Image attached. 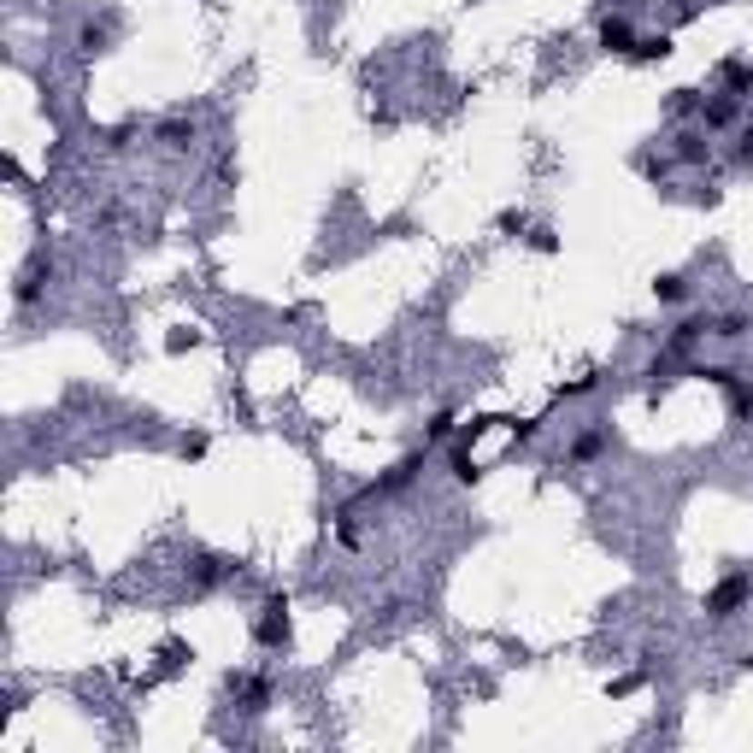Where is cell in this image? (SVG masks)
I'll return each instance as SVG.
<instances>
[{
  "label": "cell",
  "instance_id": "cell-10",
  "mask_svg": "<svg viewBox=\"0 0 753 753\" xmlns=\"http://www.w3.org/2000/svg\"><path fill=\"white\" fill-rule=\"evenodd\" d=\"M654 295L665 300V306H677V300H683V295H688V283H683V277H677V271H665V277L654 283Z\"/></svg>",
  "mask_w": 753,
  "mask_h": 753
},
{
  "label": "cell",
  "instance_id": "cell-5",
  "mask_svg": "<svg viewBox=\"0 0 753 753\" xmlns=\"http://www.w3.org/2000/svg\"><path fill=\"white\" fill-rule=\"evenodd\" d=\"M677 159H683V166H707V159H712V142L700 130H683V136H677Z\"/></svg>",
  "mask_w": 753,
  "mask_h": 753
},
{
  "label": "cell",
  "instance_id": "cell-1",
  "mask_svg": "<svg viewBox=\"0 0 753 753\" xmlns=\"http://www.w3.org/2000/svg\"><path fill=\"white\" fill-rule=\"evenodd\" d=\"M748 595H753V577H748V571H730V577H724V583L707 595V618H718V624H724V618H736Z\"/></svg>",
  "mask_w": 753,
  "mask_h": 753
},
{
  "label": "cell",
  "instance_id": "cell-4",
  "mask_svg": "<svg viewBox=\"0 0 753 753\" xmlns=\"http://www.w3.org/2000/svg\"><path fill=\"white\" fill-rule=\"evenodd\" d=\"M600 47H612V54H630V47H636L630 18H607V24H600Z\"/></svg>",
  "mask_w": 753,
  "mask_h": 753
},
{
  "label": "cell",
  "instance_id": "cell-2",
  "mask_svg": "<svg viewBox=\"0 0 753 753\" xmlns=\"http://www.w3.org/2000/svg\"><path fill=\"white\" fill-rule=\"evenodd\" d=\"M254 642L259 648H283L288 642V600H266V612H259V624H254Z\"/></svg>",
  "mask_w": 753,
  "mask_h": 753
},
{
  "label": "cell",
  "instance_id": "cell-3",
  "mask_svg": "<svg viewBox=\"0 0 753 753\" xmlns=\"http://www.w3.org/2000/svg\"><path fill=\"white\" fill-rule=\"evenodd\" d=\"M700 124H707V130H730V124H736V95L700 100Z\"/></svg>",
  "mask_w": 753,
  "mask_h": 753
},
{
  "label": "cell",
  "instance_id": "cell-13",
  "mask_svg": "<svg viewBox=\"0 0 753 753\" xmlns=\"http://www.w3.org/2000/svg\"><path fill=\"white\" fill-rule=\"evenodd\" d=\"M224 571H230L224 559H195V583H218Z\"/></svg>",
  "mask_w": 753,
  "mask_h": 753
},
{
  "label": "cell",
  "instance_id": "cell-7",
  "mask_svg": "<svg viewBox=\"0 0 753 753\" xmlns=\"http://www.w3.org/2000/svg\"><path fill=\"white\" fill-rule=\"evenodd\" d=\"M42 277H47V259H30V266H24V277H18V300H35V295H42Z\"/></svg>",
  "mask_w": 753,
  "mask_h": 753
},
{
  "label": "cell",
  "instance_id": "cell-17",
  "mask_svg": "<svg viewBox=\"0 0 753 753\" xmlns=\"http://www.w3.org/2000/svg\"><path fill=\"white\" fill-rule=\"evenodd\" d=\"M736 159H742V166H753V124L742 130V147H736Z\"/></svg>",
  "mask_w": 753,
  "mask_h": 753
},
{
  "label": "cell",
  "instance_id": "cell-8",
  "mask_svg": "<svg viewBox=\"0 0 753 753\" xmlns=\"http://www.w3.org/2000/svg\"><path fill=\"white\" fill-rule=\"evenodd\" d=\"M159 142H166V147H188V142H195V124H183V118L159 124Z\"/></svg>",
  "mask_w": 753,
  "mask_h": 753
},
{
  "label": "cell",
  "instance_id": "cell-15",
  "mask_svg": "<svg viewBox=\"0 0 753 753\" xmlns=\"http://www.w3.org/2000/svg\"><path fill=\"white\" fill-rule=\"evenodd\" d=\"M748 330V318H736V312H730V318H718V330H712V336H724V342H736V336H742Z\"/></svg>",
  "mask_w": 753,
  "mask_h": 753
},
{
  "label": "cell",
  "instance_id": "cell-12",
  "mask_svg": "<svg viewBox=\"0 0 753 753\" xmlns=\"http://www.w3.org/2000/svg\"><path fill=\"white\" fill-rule=\"evenodd\" d=\"M600 447H607V430H588V436H577V447H571V454H577V459H595Z\"/></svg>",
  "mask_w": 753,
  "mask_h": 753
},
{
  "label": "cell",
  "instance_id": "cell-9",
  "mask_svg": "<svg viewBox=\"0 0 753 753\" xmlns=\"http://www.w3.org/2000/svg\"><path fill=\"white\" fill-rule=\"evenodd\" d=\"M665 54H671V35H642L630 47V59H665Z\"/></svg>",
  "mask_w": 753,
  "mask_h": 753
},
{
  "label": "cell",
  "instance_id": "cell-11",
  "mask_svg": "<svg viewBox=\"0 0 753 753\" xmlns=\"http://www.w3.org/2000/svg\"><path fill=\"white\" fill-rule=\"evenodd\" d=\"M447 466H454V483H477V466H471L466 447H454V454H447Z\"/></svg>",
  "mask_w": 753,
  "mask_h": 753
},
{
  "label": "cell",
  "instance_id": "cell-14",
  "mask_svg": "<svg viewBox=\"0 0 753 753\" xmlns=\"http://www.w3.org/2000/svg\"><path fill=\"white\" fill-rule=\"evenodd\" d=\"M730 412H736V418H748V412H753V388L730 383Z\"/></svg>",
  "mask_w": 753,
  "mask_h": 753
},
{
  "label": "cell",
  "instance_id": "cell-6",
  "mask_svg": "<svg viewBox=\"0 0 753 753\" xmlns=\"http://www.w3.org/2000/svg\"><path fill=\"white\" fill-rule=\"evenodd\" d=\"M700 336H707V324H700V318H683V324L671 330V354H688V347H695Z\"/></svg>",
  "mask_w": 753,
  "mask_h": 753
},
{
  "label": "cell",
  "instance_id": "cell-16",
  "mask_svg": "<svg viewBox=\"0 0 753 753\" xmlns=\"http://www.w3.org/2000/svg\"><path fill=\"white\" fill-rule=\"evenodd\" d=\"M447 430H454V412H436V418H430V442H442Z\"/></svg>",
  "mask_w": 753,
  "mask_h": 753
}]
</instances>
